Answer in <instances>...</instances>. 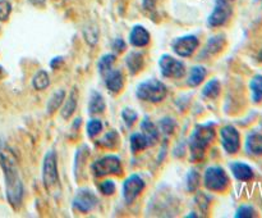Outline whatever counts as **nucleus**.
I'll return each instance as SVG.
<instances>
[{"label":"nucleus","instance_id":"1","mask_svg":"<svg viewBox=\"0 0 262 218\" xmlns=\"http://www.w3.org/2000/svg\"><path fill=\"white\" fill-rule=\"evenodd\" d=\"M0 166L4 172L8 203L13 209H18L22 205L23 184L18 171L17 155L5 143H0Z\"/></svg>","mask_w":262,"mask_h":218},{"label":"nucleus","instance_id":"2","mask_svg":"<svg viewBox=\"0 0 262 218\" xmlns=\"http://www.w3.org/2000/svg\"><path fill=\"white\" fill-rule=\"evenodd\" d=\"M215 137L214 123H204L194 128L193 133L189 137V150H191V159L199 162L204 158L205 151Z\"/></svg>","mask_w":262,"mask_h":218},{"label":"nucleus","instance_id":"3","mask_svg":"<svg viewBox=\"0 0 262 218\" xmlns=\"http://www.w3.org/2000/svg\"><path fill=\"white\" fill-rule=\"evenodd\" d=\"M166 94H168V89H166L165 84L156 78L141 82L137 86V91H136L138 99L150 103L163 102L166 97Z\"/></svg>","mask_w":262,"mask_h":218},{"label":"nucleus","instance_id":"4","mask_svg":"<svg viewBox=\"0 0 262 218\" xmlns=\"http://www.w3.org/2000/svg\"><path fill=\"white\" fill-rule=\"evenodd\" d=\"M204 184L210 191H224L229 186V177L224 168L219 166L209 167L205 172Z\"/></svg>","mask_w":262,"mask_h":218},{"label":"nucleus","instance_id":"5","mask_svg":"<svg viewBox=\"0 0 262 218\" xmlns=\"http://www.w3.org/2000/svg\"><path fill=\"white\" fill-rule=\"evenodd\" d=\"M42 180L48 191H51L59 184L58 161H56V153L54 150L45 154L42 164Z\"/></svg>","mask_w":262,"mask_h":218},{"label":"nucleus","instance_id":"6","mask_svg":"<svg viewBox=\"0 0 262 218\" xmlns=\"http://www.w3.org/2000/svg\"><path fill=\"white\" fill-rule=\"evenodd\" d=\"M92 172L96 177H104L107 174H120L122 173L120 158L113 155V154L102 156L92 164Z\"/></svg>","mask_w":262,"mask_h":218},{"label":"nucleus","instance_id":"7","mask_svg":"<svg viewBox=\"0 0 262 218\" xmlns=\"http://www.w3.org/2000/svg\"><path fill=\"white\" fill-rule=\"evenodd\" d=\"M233 3L234 0H216L214 10L207 19L210 27H220L229 21L233 14Z\"/></svg>","mask_w":262,"mask_h":218},{"label":"nucleus","instance_id":"8","mask_svg":"<svg viewBox=\"0 0 262 218\" xmlns=\"http://www.w3.org/2000/svg\"><path fill=\"white\" fill-rule=\"evenodd\" d=\"M161 74L168 78H182L186 73V66L183 62L178 61L169 54H164L159 61Z\"/></svg>","mask_w":262,"mask_h":218},{"label":"nucleus","instance_id":"9","mask_svg":"<svg viewBox=\"0 0 262 218\" xmlns=\"http://www.w3.org/2000/svg\"><path fill=\"white\" fill-rule=\"evenodd\" d=\"M222 145L228 154L238 153L241 148V135L237 128L232 125H227L220 130Z\"/></svg>","mask_w":262,"mask_h":218},{"label":"nucleus","instance_id":"10","mask_svg":"<svg viewBox=\"0 0 262 218\" xmlns=\"http://www.w3.org/2000/svg\"><path fill=\"white\" fill-rule=\"evenodd\" d=\"M145 189V181L140 174H130L123 184V197H124L125 203L130 204L137 199L138 195L142 192Z\"/></svg>","mask_w":262,"mask_h":218},{"label":"nucleus","instance_id":"11","mask_svg":"<svg viewBox=\"0 0 262 218\" xmlns=\"http://www.w3.org/2000/svg\"><path fill=\"white\" fill-rule=\"evenodd\" d=\"M200 41L197 38V36L194 35H187L178 37L173 43V50L177 55L183 56V58H188L192 54L196 51V49L199 48Z\"/></svg>","mask_w":262,"mask_h":218},{"label":"nucleus","instance_id":"12","mask_svg":"<svg viewBox=\"0 0 262 218\" xmlns=\"http://www.w3.org/2000/svg\"><path fill=\"white\" fill-rule=\"evenodd\" d=\"M97 196L94 191L89 189H81L74 196L73 205L77 210L82 213H89L97 205Z\"/></svg>","mask_w":262,"mask_h":218},{"label":"nucleus","instance_id":"13","mask_svg":"<svg viewBox=\"0 0 262 218\" xmlns=\"http://www.w3.org/2000/svg\"><path fill=\"white\" fill-rule=\"evenodd\" d=\"M129 43L136 48H143L150 43V33L143 26H135L129 33Z\"/></svg>","mask_w":262,"mask_h":218},{"label":"nucleus","instance_id":"14","mask_svg":"<svg viewBox=\"0 0 262 218\" xmlns=\"http://www.w3.org/2000/svg\"><path fill=\"white\" fill-rule=\"evenodd\" d=\"M230 169H232L233 176L243 182L251 181L255 176L251 166H248L247 163H243V162H233V163H230Z\"/></svg>","mask_w":262,"mask_h":218},{"label":"nucleus","instance_id":"15","mask_svg":"<svg viewBox=\"0 0 262 218\" xmlns=\"http://www.w3.org/2000/svg\"><path fill=\"white\" fill-rule=\"evenodd\" d=\"M105 85H106L107 90H110L112 92H119L123 89V85H124V77L123 73L118 69H112V71L107 72L105 74Z\"/></svg>","mask_w":262,"mask_h":218},{"label":"nucleus","instance_id":"16","mask_svg":"<svg viewBox=\"0 0 262 218\" xmlns=\"http://www.w3.org/2000/svg\"><path fill=\"white\" fill-rule=\"evenodd\" d=\"M246 150L251 155H262V133L252 131L246 137Z\"/></svg>","mask_w":262,"mask_h":218},{"label":"nucleus","instance_id":"17","mask_svg":"<svg viewBox=\"0 0 262 218\" xmlns=\"http://www.w3.org/2000/svg\"><path fill=\"white\" fill-rule=\"evenodd\" d=\"M125 66L130 74H137L143 68V55L140 51H130L125 58Z\"/></svg>","mask_w":262,"mask_h":218},{"label":"nucleus","instance_id":"18","mask_svg":"<svg viewBox=\"0 0 262 218\" xmlns=\"http://www.w3.org/2000/svg\"><path fill=\"white\" fill-rule=\"evenodd\" d=\"M141 130H142L143 136L147 140L148 145H155L159 141V130L155 125H154L151 121H148L147 118L141 122Z\"/></svg>","mask_w":262,"mask_h":218},{"label":"nucleus","instance_id":"19","mask_svg":"<svg viewBox=\"0 0 262 218\" xmlns=\"http://www.w3.org/2000/svg\"><path fill=\"white\" fill-rule=\"evenodd\" d=\"M225 46V36L224 35H217L214 37H210V40L207 41L206 46H205V50L202 55H215V54L220 53L223 50V48Z\"/></svg>","mask_w":262,"mask_h":218},{"label":"nucleus","instance_id":"20","mask_svg":"<svg viewBox=\"0 0 262 218\" xmlns=\"http://www.w3.org/2000/svg\"><path fill=\"white\" fill-rule=\"evenodd\" d=\"M77 103H78V95H77V90L73 89L60 110V114L64 120H69V118L73 115V113L76 112L77 109Z\"/></svg>","mask_w":262,"mask_h":218},{"label":"nucleus","instance_id":"21","mask_svg":"<svg viewBox=\"0 0 262 218\" xmlns=\"http://www.w3.org/2000/svg\"><path fill=\"white\" fill-rule=\"evenodd\" d=\"M105 110V100L100 92L92 90L90 95L89 102V113L90 114H99Z\"/></svg>","mask_w":262,"mask_h":218},{"label":"nucleus","instance_id":"22","mask_svg":"<svg viewBox=\"0 0 262 218\" xmlns=\"http://www.w3.org/2000/svg\"><path fill=\"white\" fill-rule=\"evenodd\" d=\"M206 74H207V71L205 67L194 66L193 68L191 69V72H189L188 81H187V84L192 87L199 86V85H201L202 81L206 78Z\"/></svg>","mask_w":262,"mask_h":218},{"label":"nucleus","instance_id":"23","mask_svg":"<svg viewBox=\"0 0 262 218\" xmlns=\"http://www.w3.org/2000/svg\"><path fill=\"white\" fill-rule=\"evenodd\" d=\"M64 100H66V91H64V90H56V91L51 95V97L48 102V107H46V109H48L49 114L55 113L56 110L59 109V107L63 104Z\"/></svg>","mask_w":262,"mask_h":218},{"label":"nucleus","instance_id":"24","mask_svg":"<svg viewBox=\"0 0 262 218\" xmlns=\"http://www.w3.org/2000/svg\"><path fill=\"white\" fill-rule=\"evenodd\" d=\"M251 95H252L253 103L262 102V74H256L252 77L250 82Z\"/></svg>","mask_w":262,"mask_h":218},{"label":"nucleus","instance_id":"25","mask_svg":"<svg viewBox=\"0 0 262 218\" xmlns=\"http://www.w3.org/2000/svg\"><path fill=\"white\" fill-rule=\"evenodd\" d=\"M49 85H50V77H49L48 72L43 71V69L36 72L32 78V86L38 91H41V90L48 89Z\"/></svg>","mask_w":262,"mask_h":218},{"label":"nucleus","instance_id":"26","mask_svg":"<svg viewBox=\"0 0 262 218\" xmlns=\"http://www.w3.org/2000/svg\"><path fill=\"white\" fill-rule=\"evenodd\" d=\"M129 144L130 150H132L133 154L140 153V151L145 150L147 146H150L148 145L147 140H146V137L143 136V133H133V135L130 136Z\"/></svg>","mask_w":262,"mask_h":218},{"label":"nucleus","instance_id":"27","mask_svg":"<svg viewBox=\"0 0 262 218\" xmlns=\"http://www.w3.org/2000/svg\"><path fill=\"white\" fill-rule=\"evenodd\" d=\"M220 90H222V86H220L219 80L212 78L205 85L204 90H202V95L205 97H209V99H216L220 94Z\"/></svg>","mask_w":262,"mask_h":218},{"label":"nucleus","instance_id":"28","mask_svg":"<svg viewBox=\"0 0 262 218\" xmlns=\"http://www.w3.org/2000/svg\"><path fill=\"white\" fill-rule=\"evenodd\" d=\"M114 63H115L114 54H105V55H102L101 58H100L99 64H97V66H99V72L105 76L107 72L112 71V67Z\"/></svg>","mask_w":262,"mask_h":218},{"label":"nucleus","instance_id":"29","mask_svg":"<svg viewBox=\"0 0 262 218\" xmlns=\"http://www.w3.org/2000/svg\"><path fill=\"white\" fill-rule=\"evenodd\" d=\"M200 182H201V176H200L199 172L196 169L189 171L188 176H187V189H188V191H196Z\"/></svg>","mask_w":262,"mask_h":218},{"label":"nucleus","instance_id":"30","mask_svg":"<svg viewBox=\"0 0 262 218\" xmlns=\"http://www.w3.org/2000/svg\"><path fill=\"white\" fill-rule=\"evenodd\" d=\"M118 143H119V135H118L117 131L114 130L107 132L106 135L100 140V144H101V145L106 146V148H110V149L115 148Z\"/></svg>","mask_w":262,"mask_h":218},{"label":"nucleus","instance_id":"31","mask_svg":"<svg viewBox=\"0 0 262 218\" xmlns=\"http://www.w3.org/2000/svg\"><path fill=\"white\" fill-rule=\"evenodd\" d=\"M256 209L252 207V205H248V204H245V205H241L239 208L237 209V212H235V217L237 218H252V217H256Z\"/></svg>","mask_w":262,"mask_h":218},{"label":"nucleus","instance_id":"32","mask_svg":"<svg viewBox=\"0 0 262 218\" xmlns=\"http://www.w3.org/2000/svg\"><path fill=\"white\" fill-rule=\"evenodd\" d=\"M102 130V123L100 120H91L87 123V135L90 137H94L97 133L101 132Z\"/></svg>","mask_w":262,"mask_h":218},{"label":"nucleus","instance_id":"33","mask_svg":"<svg viewBox=\"0 0 262 218\" xmlns=\"http://www.w3.org/2000/svg\"><path fill=\"white\" fill-rule=\"evenodd\" d=\"M137 117L138 115L137 113H136V110L130 109V108H124V109L122 110V118L128 127H130V126L137 121Z\"/></svg>","mask_w":262,"mask_h":218},{"label":"nucleus","instance_id":"34","mask_svg":"<svg viewBox=\"0 0 262 218\" xmlns=\"http://www.w3.org/2000/svg\"><path fill=\"white\" fill-rule=\"evenodd\" d=\"M159 126H160L161 132L165 133V135H170V133H173L174 128H176V122H174L171 118L166 117V118H164V120L160 121Z\"/></svg>","mask_w":262,"mask_h":218},{"label":"nucleus","instance_id":"35","mask_svg":"<svg viewBox=\"0 0 262 218\" xmlns=\"http://www.w3.org/2000/svg\"><path fill=\"white\" fill-rule=\"evenodd\" d=\"M99 189L102 194L106 195V196H109V195L114 194L115 190H117V187H115V184L113 180H105V181H102L101 184L99 185Z\"/></svg>","mask_w":262,"mask_h":218},{"label":"nucleus","instance_id":"36","mask_svg":"<svg viewBox=\"0 0 262 218\" xmlns=\"http://www.w3.org/2000/svg\"><path fill=\"white\" fill-rule=\"evenodd\" d=\"M12 13V4L8 0H0V21L5 22Z\"/></svg>","mask_w":262,"mask_h":218},{"label":"nucleus","instance_id":"37","mask_svg":"<svg viewBox=\"0 0 262 218\" xmlns=\"http://www.w3.org/2000/svg\"><path fill=\"white\" fill-rule=\"evenodd\" d=\"M196 202L199 203L200 208H201L204 212H206L207 207H209V204H210L209 197H207L205 194H199V195H197V197H196Z\"/></svg>","mask_w":262,"mask_h":218},{"label":"nucleus","instance_id":"38","mask_svg":"<svg viewBox=\"0 0 262 218\" xmlns=\"http://www.w3.org/2000/svg\"><path fill=\"white\" fill-rule=\"evenodd\" d=\"M114 49L117 51H123L125 49V44L124 41L122 40V38H117V40L114 41Z\"/></svg>","mask_w":262,"mask_h":218},{"label":"nucleus","instance_id":"39","mask_svg":"<svg viewBox=\"0 0 262 218\" xmlns=\"http://www.w3.org/2000/svg\"><path fill=\"white\" fill-rule=\"evenodd\" d=\"M156 0H143V8L147 10H154L155 9Z\"/></svg>","mask_w":262,"mask_h":218},{"label":"nucleus","instance_id":"40","mask_svg":"<svg viewBox=\"0 0 262 218\" xmlns=\"http://www.w3.org/2000/svg\"><path fill=\"white\" fill-rule=\"evenodd\" d=\"M257 61L260 62V63H262V49L258 51V54H257Z\"/></svg>","mask_w":262,"mask_h":218},{"label":"nucleus","instance_id":"41","mask_svg":"<svg viewBox=\"0 0 262 218\" xmlns=\"http://www.w3.org/2000/svg\"><path fill=\"white\" fill-rule=\"evenodd\" d=\"M260 2H261V3H262V0H260Z\"/></svg>","mask_w":262,"mask_h":218}]
</instances>
